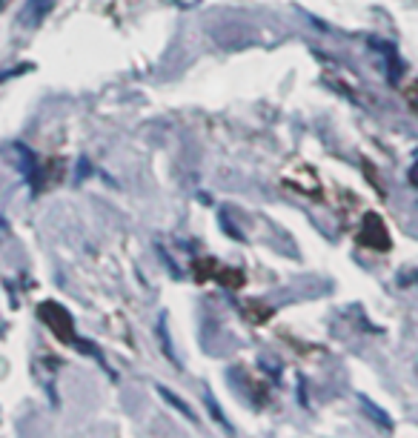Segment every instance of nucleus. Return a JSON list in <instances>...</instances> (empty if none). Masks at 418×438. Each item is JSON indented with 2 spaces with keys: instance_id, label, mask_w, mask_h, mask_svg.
Here are the masks:
<instances>
[{
  "instance_id": "13",
  "label": "nucleus",
  "mask_w": 418,
  "mask_h": 438,
  "mask_svg": "<svg viewBox=\"0 0 418 438\" xmlns=\"http://www.w3.org/2000/svg\"><path fill=\"white\" fill-rule=\"evenodd\" d=\"M415 109H418V101H415Z\"/></svg>"
},
{
  "instance_id": "14",
  "label": "nucleus",
  "mask_w": 418,
  "mask_h": 438,
  "mask_svg": "<svg viewBox=\"0 0 418 438\" xmlns=\"http://www.w3.org/2000/svg\"><path fill=\"white\" fill-rule=\"evenodd\" d=\"M0 3H3V0H0Z\"/></svg>"
},
{
  "instance_id": "1",
  "label": "nucleus",
  "mask_w": 418,
  "mask_h": 438,
  "mask_svg": "<svg viewBox=\"0 0 418 438\" xmlns=\"http://www.w3.org/2000/svg\"><path fill=\"white\" fill-rule=\"evenodd\" d=\"M38 315L40 321L49 327L60 341H69V344H75V321L72 315L66 313V306H60L58 301H43L38 306Z\"/></svg>"
},
{
  "instance_id": "3",
  "label": "nucleus",
  "mask_w": 418,
  "mask_h": 438,
  "mask_svg": "<svg viewBox=\"0 0 418 438\" xmlns=\"http://www.w3.org/2000/svg\"><path fill=\"white\" fill-rule=\"evenodd\" d=\"M52 9H55V0H26L21 14H18V23L23 29H38Z\"/></svg>"
},
{
  "instance_id": "5",
  "label": "nucleus",
  "mask_w": 418,
  "mask_h": 438,
  "mask_svg": "<svg viewBox=\"0 0 418 438\" xmlns=\"http://www.w3.org/2000/svg\"><path fill=\"white\" fill-rule=\"evenodd\" d=\"M369 46L381 49V52H384V60H387V80H390V86H398L404 66H401V60H398L395 46H393V43H384V40H376V38H369Z\"/></svg>"
},
{
  "instance_id": "6",
  "label": "nucleus",
  "mask_w": 418,
  "mask_h": 438,
  "mask_svg": "<svg viewBox=\"0 0 418 438\" xmlns=\"http://www.w3.org/2000/svg\"><path fill=\"white\" fill-rule=\"evenodd\" d=\"M155 335H158V341H160V352L167 355V361H172L175 367H181L178 355H175V347H172V335H169V315H167V313H160L158 327H155Z\"/></svg>"
},
{
  "instance_id": "7",
  "label": "nucleus",
  "mask_w": 418,
  "mask_h": 438,
  "mask_svg": "<svg viewBox=\"0 0 418 438\" xmlns=\"http://www.w3.org/2000/svg\"><path fill=\"white\" fill-rule=\"evenodd\" d=\"M155 389H158V396H160V398H164L167 404H172V407H175V410H178V413H184V415H186L189 421H198L195 410H192V407H189V404H186V401H181L178 396H175V393H172V389H169V387H164V384H158Z\"/></svg>"
},
{
  "instance_id": "10",
  "label": "nucleus",
  "mask_w": 418,
  "mask_h": 438,
  "mask_svg": "<svg viewBox=\"0 0 418 438\" xmlns=\"http://www.w3.org/2000/svg\"><path fill=\"white\" fill-rule=\"evenodd\" d=\"M221 230H223V232H230L235 241H244V232H241L238 226L230 221V215H227V212H221Z\"/></svg>"
},
{
  "instance_id": "9",
  "label": "nucleus",
  "mask_w": 418,
  "mask_h": 438,
  "mask_svg": "<svg viewBox=\"0 0 418 438\" xmlns=\"http://www.w3.org/2000/svg\"><path fill=\"white\" fill-rule=\"evenodd\" d=\"M204 401H206V407H209V413H212V418L218 421V427H223V430H227V433H235L232 430V424H230V421H227V415H223L221 413V407H218V401H215V396H212V389H204Z\"/></svg>"
},
{
  "instance_id": "2",
  "label": "nucleus",
  "mask_w": 418,
  "mask_h": 438,
  "mask_svg": "<svg viewBox=\"0 0 418 438\" xmlns=\"http://www.w3.org/2000/svg\"><path fill=\"white\" fill-rule=\"evenodd\" d=\"M358 241L364 243V247L378 250V252L390 250V232H387V226H384V221H381L376 212H367V215H364Z\"/></svg>"
},
{
  "instance_id": "8",
  "label": "nucleus",
  "mask_w": 418,
  "mask_h": 438,
  "mask_svg": "<svg viewBox=\"0 0 418 438\" xmlns=\"http://www.w3.org/2000/svg\"><path fill=\"white\" fill-rule=\"evenodd\" d=\"M358 401H361V407H364V413H367L369 418H373V421H376V424H381L384 430H393V418H390L387 413H384L381 407H376V404H373V401H369L367 396H358Z\"/></svg>"
},
{
  "instance_id": "4",
  "label": "nucleus",
  "mask_w": 418,
  "mask_h": 438,
  "mask_svg": "<svg viewBox=\"0 0 418 438\" xmlns=\"http://www.w3.org/2000/svg\"><path fill=\"white\" fill-rule=\"evenodd\" d=\"M14 155H18V164H21V172H23V178H26V184L38 192V172H40V164H38L35 152H32L26 143H14Z\"/></svg>"
},
{
  "instance_id": "11",
  "label": "nucleus",
  "mask_w": 418,
  "mask_h": 438,
  "mask_svg": "<svg viewBox=\"0 0 418 438\" xmlns=\"http://www.w3.org/2000/svg\"><path fill=\"white\" fill-rule=\"evenodd\" d=\"M89 172H92V164H89V158H86V155H80V158H77V175H75V181L80 184V181H84V178H86Z\"/></svg>"
},
{
  "instance_id": "12",
  "label": "nucleus",
  "mask_w": 418,
  "mask_h": 438,
  "mask_svg": "<svg viewBox=\"0 0 418 438\" xmlns=\"http://www.w3.org/2000/svg\"><path fill=\"white\" fill-rule=\"evenodd\" d=\"M410 184H413V186H418V160H415L413 169H410Z\"/></svg>"
}]
</instances>
